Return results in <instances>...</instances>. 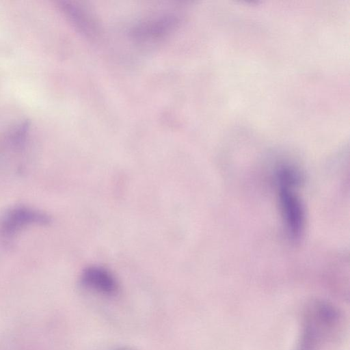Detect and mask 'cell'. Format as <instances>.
I'll list each match as a JSON object with an SVG mask.
<instances>
[{
	"mask_svg": "<svg viewBox=\"0 0 350 350\" xmlns=\"http://www.w3.org/2000/svg\"><path fill=\"white\" fill-rule=\"evenodd\" d=\"M49 219L44 213L26 207H18L9 211L1 219L0 231L10 237L23 228L33 224H45Z\"/></svg>",
	"mask_w": 350,
	"mask_h": 350,
	"instance_id": "obj_4",
	"label": "cell"
},
{
	"mask_svg": "<svg viewBox=\"0 0 350 350\" xmlns=\"http://www.w3.org/2000/svg\"><path fill=\"white\" fill-rule=\"evenodd\" d=\"M276 182L285 230L291 239L295 240L300 237L305 221L304 206L294 191L300 182V175L293 169L282 167L276 172Z\"/></svg>",
	"mask_w": 350,
	"mask_h": 350,
	"instance_id": "obj_1",
	"label": "cell"
},
{
	"mask_svg": "<svg viewBox=\"0 0 350 350\" xmlns=\"http://www.w3.org/2000/svg\"><path fill=\"white\" fill-rule=\"evenodd\" d=\"M122 350H125V349H122Z\"/></svg>",
	"mask_w": 350,
	"mask_h": 350,
	"instance_id": "obj_7",
	"label": "cell"
},
{
	"mask_svg": "<svg viewBox=\"0 0 350 350\" xmlns=\"http://www.w3.org/2000/svg\"><path fill=\"white\" fill-rule=\"evenodd\" d=\"M180 23V16L175 12H161L138 22L131 30V36L136 42L144 44L161 40L171 34Z\"/></svg>",
	"mask_w": 350,
	"mask_h": 350,
	"instance_id": "obj_3",
	"label": "cell"
},
{
	"mask_svg": "<svg viewBox=\"0 0 350 350\" xmlns=\"http://www.w3.org/2000/svg\"><path fill=\"white\" fill-rule=\"evenodd\" d=\"M81 282L86 288L107 297L116 295L118 291L115 276L107 269L98 266L86 268L81 274Z\"/></svg>",
	"mask_w": 350,
	"mask_h": 350,
	"instance_id": "obj_5",
	"label": "cell"
},
{
	"mask_svg": "<svg viewBox=\"0 0 350 350\" xmlns=\"http://www.w3.org/2000/svg\"><path fill=\"white\" fill-rule=\"evenodd\" d=\"M61 8L75 27L87 38H94L98 29L94 17L83 7L70 2H61Z\"/></svg>",
	"mask_w": 350,
	"mask_h": 350,
	"instance_id": "obj_6",
	"label": "cell"
},
{
	"mask_svg": "<svg viewBox=\"0 0 350 350\" xmlns=\"http://www.w3.org/2000/svg\"><path fill=\"white\" fill-rule=\"evenodd\" d=\"M341 314L331 304L314 301L304 313V338L315 344L334 336L341 325Z\"/></svg>",
	"mask_w": 350,
	"mask_h": 350,
	"instance_id": "obj_2",
	"label": "cell"
}]
</instances>
